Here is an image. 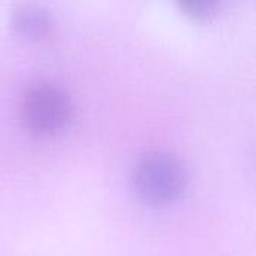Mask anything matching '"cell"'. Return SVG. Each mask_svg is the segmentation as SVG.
I'll return each instance as SVG.
<instances>
[{"label":"cell","mask_w":256,"mask_h":256,"mask_svg":"<svg viewBox=\"0 0 256 256\" xmlns=\"http://www.w3.org/2000/svg\"><path fill=\"white\" fill-rule=\"evenodd\" d=\"M21 117L24 126L34 135L48 136L57 134L70 122L72 99L57 84H34L22 96Z\"/></svg>","instance_id":"2"},{"label":"cell","mask_w":256,"mask_h":256,"mask_svg":"<svg viewBox=\"0 0 256 256\" xmlns=\"http://www.w3.org/2000/svg\"><path fill=\"white\" fill-rule=\"evenodd\" d=\"M134 186L148 204H170L186 189L188 174L182 160L168 152L144 154L134 170Z\"/></svg>","instance_id":"1"},{"label":"cell","mask_w":256,"mask_h":256,"mask_svg":"<svg viewBox=\"0 0 256 256\" xmlns=\"http://www.w3.org/2000/svg\"><path fill=\"white\" fill-rule=\"evenodd\" d=\"M183 14L195 20H206L216 14L219 2L213 0H182L178 3Z\"/></svg>","instance_id":"4"},{"label":"cell","mask_w":256,"mask_h":256,"mask_svg":"<svg viewBox=\"0 0 256 256\" xmlns=\"http://www.w3.org/2000/svg\"><path fill=\"white\" fill-rule=\"evenodd\" d=\"M10 24L15 32L27 39H42L52 30V16L38 4H16L10 12Z\"/></svg>","instance_id":"3"}]
</instances>
